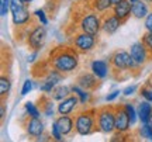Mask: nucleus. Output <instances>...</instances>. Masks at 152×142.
Listing matches in <instances>:
<instances>
[{"instance_id": "nucleus-1", "label": "nucleus", "mask_w": 152, "mask_h": 142, "mask_svg": "<svg viewBox=\"0 0 152 142\" xmlns=\"http://www.w3.org/2000/svg\"><path fill=\"white\" fill-rule=\"evenodd\" d=\"M49 65L64 75L72 73L79 66V52L73 47H56L47 58Z\"/></svg>"}, {"instance_id": "nucleus-2", "label": "nucleus", "mask_w": 152, "mask_h": 142, "mask_svg": "<svg viewBox=\"0 0 152 142\" xmlns=\"http://www.w3.org/2000/svg\"><path fill=\"white\" fill-rule=\"evenodd\" d=\"M109 65L111 68L114 79H125L130 76H137L141 66L137 63L131 54L125 49H117L109 56Z\"/></svg>"}, {"instance_id": "nucleus-3", "label": "nucleus", "mask_w": 152, "mask_h": 142, "mask_svg": "<svg viewBox=\"0 0 152 142\" xmlns=\"http://www.w3.org/2000/svg\"><path fill=\"white\" fill-rule=\"evenodd\" d=\"M79 10H80V16H76L77 30L92 35H99V33L102 31V17L97 14V11L93 10L87 4V1L79 7Z\"/></svg>"}, {"instance_id": "nucleus-4", "label": "nucleus", "mask_w": 152, "mask_h": 142, "mask_svg": "<svg viewBox=\"0 0 152 142\" xmlns=\"http://www.w3.org/2000/svg\"><path fill=\"white\" fill-rule=\"evenodd\" d=\"M75 131L86 137L94 131H97V120H96V109H83L75 114Z\"/></svg>"}, {"instance_id": "nucleus-5", "label": "nucleus", "mask_w": 152, "mask_h": 142, "mask_svg": "<svg viewBox=\"0 0 152 142\" xmlns=\"http://www.w3.org/2000/svg\"><path fill=\"white\" fill-rule=\"evenodd\" d=\"M97 131L113 134L115 131V106H102L96 109Z\"/></svg>"}, {"instance_id": "nucleus-6", "label": "nucleus", "mask_w": 152, "mask_h": 142, "mask_svg": "<svg viewBox=\"0 0 152 142\" xmlns=\"http://www.w3.org/2000/svg\"><path fill=\"white\" fill-rule=\"evenodd\" d=\"M10 13H11V20L16 27H21V25H27L33 21V16L28 10V4H26L23 0H11L10 4Z\"/></svg>"}, {"instance_id": "nucleus-7", "label": "nucleus", "mask_w": 152, "mask_h": 142, "mask_svg": "<svg viewBox=\"0 0 152 142\" xmlns=\"http://www.w3.org/2000/svg\"><path fill=\"white\" fill-rule=\"evenodd\" d=\"M96 37L97 35H92V34L79 31V33L73 34V37H72V47L79 54H87L96 47V42H97Z\"/></svg>"}, {"instance_id": "nucleus-8", "label": "nucleus", "mask_w": 152, "mask_h": 142, "mask_svg": "<svg viewBox=\"0 0 152 142\" xmlns=\"http://www.w3.org/2000/svg\"><path fill=\"white\" fill-rule=\"evenodd\" d=\"M45 39H47V30L44 27V24L41 23H35L31 28V31L27 37V45L31 51H39L45 44Z\"/></svg>"}, {"instance_id": "nucleus-9", "label": "nucleus", "mask_w": 152, "mask_h": 142, "mask_svg": "<svg viewBox=\"0 0 152 142\" xmlns=\"http://www.w3.org/2000/svg\"><path fill=\"white\" fill-rule=\"evenodd\" d=\"M131 120L127 111H125L124 104H117L115 106V131L128 134L131 130Z\"/></svg>"}, {"instance_id": "nucleus-10", "label": "nucleus", "mask_w": 152, "mask_h": 142, "mask_svg": "<svg viewBox=\"0 0 152 142\" xmlns=\"http://www.w3.org/2000/svg\"><path fill=\"white\" fill-rule=\"evenodd\" d=\"M123 24H124V21L120 17L115 16L113 11L111 13L106 11V13H103V16H102V31H104V33L109 34V35L115 33Z\"/></svg>"}, {"instance_id": "nucleus-11", "label": "nucleus", "mask_w": 152, "mask_h": 142, "mask_svg": "<svg viewBox=\"0 0 152 142\" xmlns=\"http://www.w3.org/2000/svg\"><path fill=\"white\" fill-rule=\"evenodd\" d=\"M130 54L140 66H144L148 60H152L151 54H149V51L147 49V47L144 45L142 41H137V42H134L131 45Z\"/></svg>"}, {"instance_id": "nucleus-12", "label": "nucleus", "mask_w": 152, "mask_h": 142, "mask_svg": "<svg viewBox=\"0 0 152 142\" xmlns=\"http://www.w3.org/2000/svg\"><path fill=\"white\" fill-rule=\"evenodd\" d=\"M100 80L93 72H83L76 77V84H79L82 89L89 90V92H94L96 89L100 86Z\"/></svg>"}, {"instance_id": "nucleus-13", "label": "nucleus", "mask_w": 152, "mask_h": 142, "mask_svg": "<svg viewBox=\"0 0 152 142\" xmlns=\"http://www.w3.org/2000/svg\"><path fill=\"white\" fill-rule=\"evenodd\" d=\"M23 127H24L26 132L33 138H37L39 135H42L44 130H45L42 121L39 120V118H37V117H30L28 114L26 117V121L23 122Z\"/></svg>"}, {"instance_id": "nucleus-14", "label": "nucleus", "mask_w": 152, "mask_h": 142, "mask_svg": "<svg viewBox=\"0 0 152 142\" xmlns=\"http://www.w3.org/2000/svg\"><path fill=\"white\" fill-rule=\"evenodd\" d=\"M131 9H132V3H131L130 0H120L118 3H114L113 4L111 11L125 23L128 17L132 16L131 14Z\"/></svg>"}, {"instance_id": "nucleus-15", "label": "nucleus", "mask_w": 152, "mask_h": 142, "mask_svg": "<svg viewBox=\"0 0 152 142\" xmlns=\"http://www.w3.org/2000/svg\"><path fill=\"white\" fill-rule=\"evenodd\" d=\"M55 122H56V125L59 127L64 137L71 135L73 130H75V118L69 117V114H59V117L55 120Z\"/></svg>"}, {"instance_id": "nucleus-16", "label": "nucleus", "mask_w": 152, "mask_h": 142, "mask_svg": "<svg viewBox=\"0 0 152 142\" xmlns=\"http://www.w3.org/2000/svg\"><path fill=\"white\" fill-rule=\"evenodd\" d=\"M79 103H80L79 97L76 94H71V96H68L66 98L61 100L56 110H58L59 114H71V113H73V110L77 107Z\"/></svg>"}, {"instance_id": "nucleus-17", "label": "nucleus", "mask_w": 152, "mask_h": 142, "mask_svg": "<svg viewBox=\"0 0 152 142\" xmlns=\"http://www.w3.org/2000/svg\"><path fill=\"white\" fill-rule=\"evenodd\" d=\"M38 107L42 111L44 115L47 117H52L55 113L54 110V98L51 97V94L48 96V93H44L38 97Z\"/></svg>"}, {"instance_id": "nucleus-18", "label": "nucleus", "mask_w": 152, "mask_h": 142, "mask_svg": "<svg viewBox=\"0 0 152 142\" xmlns=\"http://www.w3.org/2000/svg\"><path fill=\"white\" fill-rule=\"evenodd\" d=\"M149 3H147L145 0H137L132 3V9H131V14L132 17H135L138 20H142L149 14Z\"/></svg>"}, {"instance_id": "nucleus-19", "label": "nucleus", "mask_w": 152, "mask_h": 142, "mask_svg": "<svg viewBox=\"0 0 152 142\" xmlns=\"http://www.w3.org/2000/svg\"><path fill=\"white\" fill-rule=\"evenodd\" d=\"M109 63L106 60H100V59H96L92 62L90 65V71L99 77V79H104V77L109 75Z\"/></svg>"}, {"instance_id": "nucleus-20", "label": "nucleus", "mask_w": 152, "mask_h": 142, "mask_svg": "<svg viewBox=\"0 0 152 142\" xmlns=\"http://www.w3.org/2000/svg\"><path fill=\"white\" fill-rule=\"evenodd\" d=\"M137 113H138V120L141 122H149L152 115V103L151 101H141L137 107Z\"/></svg>"}, {"instance_id": "nucleus-21", "label": "nucleus", "mask_w": 152, "mask_h": 142, "mask_svg": "<svg viewBox=\"0 0 152 142\" xmlns=\"http://www.w3.org/2000/svg\"><path fill=\"white\" fill-rule=\"evenodd\" d=\"M11 89V77L10 75L3 71L1 72V76H0V97H1V101H6V98L9 97V93H10Z\"/></svg>"}, {"instance_id": "nucleus-22", "label": "nucleus", "mask_w": 152, "mask_h": 142, "mask_svg": "<svg viewBox=\"0 0 152 142\" xmlns=\"http://www.w3.org/2000/svg\"><path fill=\"white\" fill-rule=\"evenodd\" d=\"M87 4L97 13H106L113 9V0H86Z\"/></svg>"}, {"instance_id": "nucleus-23", "label": "nucleus", "mask_w": 152, "mask_h": 142, "mask_svg": "<svg viewBox=\"0 0 152 142\" xmlns=\"http://www.w3.org/2000/svg\"><path fill=\"white\" fill-rule=\"evenodd\" d=\"M71 89H72V93H75L76 96L79 97V101H80V104H89V103H92V92L82 89L79 84H73V86H71Z\"/></svg>"}, {"instance_id": "nucleus-24", "label": "nucleus", "mask_w": 152, "mask_h": 142, "mask_svg": "<svg viewBox=\"0 0 152 142\" xmlns=\"http://www.w3.org/2000/svg\"><path fill=\"white\" fill-rule=\"evenodd\" d=\"M72 93V89L68 87V86H55V89L51 92V97L54 98L55 101H61V100H64V98H66L68 96H71Z\"/></svg>"}, {"instance_id": "nucleus-25", "label": "nucleus", "mask_w": 152, "mask_h": 142, "mask_svg": "<svg viewBox=\"0 0 152 142\" xmlns=\"http://www.w3.org/2000/svg\"><path fill=\"white\" fill-rule=\"evenodd\" d=\"M138 134H140V138L152 141V125L149 122H141V127L138 128Z\"/></svg>"}, {"instance_id": "nucleus-26", "label": "nucleus", "mask_w": 152, "mask_h": 142, "mask_svg": "<svg viewBox=\"0 0 152 142\" xmlns=\"http://www.w3.org/2000/svg\"><path fill=\"white\" fill-rule=\"evenodd\" d=\"M24 109H26V113H27L30 117H37V118H39V117H41V113H42L37 104L31 103V101H27V103L24 104Z\"/></svg>"}, {"instance_id": "nucleus-27", "label": "nucleus", "mask_w": 152, "mask_h": 142, "mask_svg": "<svg viewBox=\"0 0 152 142\" xmlns=\"http://www.w3.org/2000/svg\"><path fill=\"white\" fill-rule=\"evenodd\" d=\"M140 94L142 96L144 100H147V101H151L152 103V83L149 80H147V83L141 86L140 89Z\"/></svg>"}, {"instance_id": "nucleus-28", "label": "nucleus", "mask_w": 152, "mask_h": 142, "mask_svg": "<svg viewBox=\"0 0 152 142\" xmlns=\"http://www.w3.org/2000/svg\"><path fill=\"white\" fill-rule=\"evenodd\" d=\"M124 107H125V111H127L128 117H130L131 124L134 125V124L137 122V120H138V113H137V109L131 103H124Z\"/></svg>"}, {"instance_id": "nucleus-29", "label": "nucleus", "mask_w": 152, "mask_h": 142, "mask_svg": "<svg viewBox=\"0 0 152 142\" xmlns=\"http://www.w3.org/2000/svg\"><path fill=\"white\" fill-rule=\"evenodd\" d=\"M34 17H37L38 23H41V24H44V25L48 24V17H47V13H45L44 9H38V10L34 11Z\"/></svg>"}, {"instance_id": "nucleus-30", "label": "nucleus", "mask_w": 152, "mask_h": 142, "mask_svg": "<svg viewBox=\"0 0 152 142\" xmlns=\"http://www.w3.org/2000/svg\"><path fill=\"white\" fill-rule=\"evenodd\" d=\"M141 41L144 42V45L147 47V49L149 51V54H151V58H152V33H145L142 35Z\"/></svg>"}, {"instance_id": "nucleus-31", "label": "nucleus", "mask_w": 152, "mask_h": 142, "mask_svg": "<svg viewBox=\"0 0 152 142\" xmlns=\"http://www.w3.org/2000/svg\"><path fill=\"white\" fill-rule=\"evenodd\" d=\"M51 134H52V138H54L55 141H62L64 139V134L61 132L59 127L56 125V122H52V128H51Z\"/></svg>"}, {"instance_id": "nucleus-32", "label": "nucleus", "mask_w": 152, "mask_h": 142, "mask_svg": "<svg viewBox=\"0 0 152 142\" xmlns=\"http://www.w3.org/2000/svg\"><path fill=\"white\" fill-rule=\"evenodd\" d=\"M10 4L11 0H1V4H0V14H1V17L7 16V13L10 11Z\"/></svg>"}, {"instance_id": "nucleus-33", "label": "nucleus", "mask_w": 152, "mask_h": 142, "mask_svg": "<svg viewBox=\"0 0 152 142\" xmlns=\"http://www.w3.org/2000/svg\"><path fill=\"white\" fill-rule=\"evenodd\" d=\"M33 87H34L33 80H31V79H27V80L24 82V84H23V87H21V96H27V94L33 90Z\"/></svg>"}, {"instance_id": "nucleus-34", "label": "nucleus", "mask_w": 152, "mask_h": 142, "mask_svg": "<svg viewBox=\"0 0 152 142\" xmlns=\"http://www.w3.org/2000/svg\"><path fill=\"white\" fill-rule=\"evenodd\" d=\"M144 25H145V30H147L148 33H152V11H149V14L145 17Z\"/></svg>"}, {"instance_id": "nucleus-35", "label": "nucleus", "mask_w": 152, "mask_h": 142, "mask_svg": "<svg viewBox=\"0 0 152 142\" xmlns=\"http://www.w3.org/2000/svg\"><path fill=\"white\" fill-rule=\"evenodd\" d=\"M118 94H120V90H114V92H111L110 94L106 96V101H113V100H115V98L118 97Z\"/></svg>"}, {"instance_id": "nucleus-36", "label": "nucleus", "mask_w": 152, "mask_h": 142, "mask_svg": "<svg viewBox=\"0 0 152 142\" xmlns=\"http://www.w3.org/2000/svg\"><path fill=\"white\" fill-rule=\"evenodd\" d=\"M137 90V86L135 84H132V86H128V87H125L124 90H123V93H124V96H131V94L134 93Z\"/></svg>"}, {"instance_id": "nucleus-37", "label": "nucleus", "mask_w": 152, "mask_h": 142, "mask_svg": "<svg viewBox=\"0 0 152 142\" xmlns=\"http://www.w3.org/2000/svg\"><path fill=\"white\" fill-rule=\"evenodd\" d=\"M4 117H6V101H1V104H0V118H1V122L4 120Z\"/></svg>"}, {"instance_id": "nucleus-38", "label": "nucleus", "mask_w": 152, "mask_h": 142, "mask_svg": "<svg viewBox=\"0 0 152 142\" xmlns=\"http://www.w3.org/2000/svg\"><path fill=\"white\" fill-rule=\"evenodd\" d=\"M38 52H39V51H33V54L31 55H28V63H30V62H34V60H35V58H37L38 56Z\"/></svg>"}, {"instance_id": "nucleus-39", "label": "nucleus", "mask_w": 152, "mask_h": 142, "mask_svg": "<svg viewBox=\"0 0 152 142\" xmlns=\"http://www.w3.org/2000/svg\"><path fill=\"white\" fill-rule=\"evenodd\" d=\"M23 1H24L26 4H31V3H33L34 0H23Z\"/></svg>"}, {"instance_id": "nucleus-40", "label": "nucleus", "mask_w": 152, "mask_h": 142, "mask_svg": "<svg viewBox=\"0 0 152 142\" xmlns=\"http://www.w3.org/2000/svg\"><path fill=\"white\" fill-rule=\"evenodd\" d=\"M147 3H149V4H152V0H145Z\"/></svg>"}, {"instance_id": "nucleus-41", "label": "nucleus", "mask_w": 152, "mask_h": 142, "mask_svg": "<svg viewBox=\"0 0 152 142\" xmlns=\"http://www.w3.org/2000/svg\"><path fill=\"white\" fill-rule=\"evenodd\" d=\"M148 80H149V82L152 83V75H151V76H149V79H148Z\"/></svg>"}, {"instance_id": "nucleus-42", "label": "nucleus", "mask_w": 152, "mask_h": 142, "mask_svg": "<svg viewBox=\"0 0 152 142\" xmlns=\"http://www.w3.org/2000/svg\"><path fill=\"white\" fill-rule=\"evenodd\" d=\"M149 124H151V125H152V115H151V120H149Z\"/></svg>"}, {"instance_id": "nucleus-43", "label": "nucleus", "mask_w": 152, "mask_h": 142, "mask_svg": "<svg viewBox=\"0 0 152 142\" xmlns=\"http://www.w3.org/2000/svg\"><path fill=\"white\" fill-rule=\"evenodd\" d=\"M130 1H131V3H134V1H137V0H130Z\"/></svg>"}, {"instance_id": "nucleus-44", "label": "nucleus", "mask_w": 152, "mask_h": 142, "mask_svg": "<svg viewBox=\"0 0 152 142\" xmlns=\"http://www.w3.org/2000/svg\"><path fill=\"white\" fill-rule=\"evenodd\" d=\"M48 1H51V0H48Z\"/></svg>"}]
</instances>
